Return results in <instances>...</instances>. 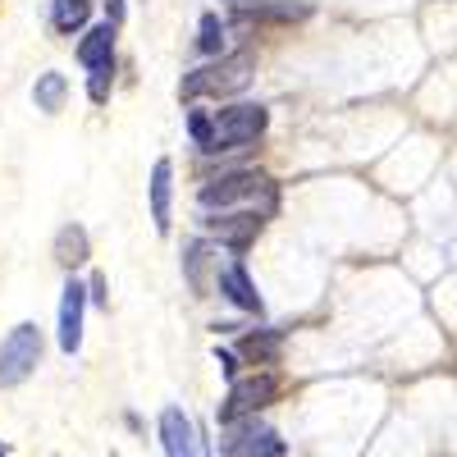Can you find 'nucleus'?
Wrapping results in <instances>:
<instances>
[{
  "label": "nucleus",
  "instance_id": "1",
  "mask_svg": "<svg viewBox=\"0 0 457 457\" xmlns=\"http://www.w3.org/2000/svg\"><path fill=\"white\" fill-rule=\"evenodd\" d=\"M270 124V110L265 105H252V101H238V105H224L215 114H202L193 110V120H187V133L193 142L206 151V156H220V151H234V146H247L265 133Z\"/></svg>",
  "mask_w": 457,
  "mask_h": 457
},
{
  "label": "nucleus",
  "instance_id": "2",
  "mask_svg": "<svg viewBox=\"0 0 457 457\" xmlns=\"http://www.w3.org/2000/svg\"><path fill=\"white\" fill-rule=\"evenodd\" d=\"M252 69H256V55L252 51H238V55H220L215 64L206 69H193L183 79V96L187 101H197V96H234L252 83Z\"/></svg>",
  "mask_w": 457,
  "mask_h": 457
},
{
  "label": "nucleus",
  "instance_id": "3",
  "mask_svg": "<svg viewBox=\"0 0 457 457\" xmlns=\"http://www.w3.org/2000/svg\"><path fill=\"white\" fill-rule=\"evenodd\" d=\"M42 366V329L37 325H14L0 343V389H14Z\"/></svg>",
  "mask_w": 457,
  "mask_h": 457
},
{
  "label": "nucleus",
  "instance_id": "4",
  "mask_svg": "<svg viewBox=\"0 0 457 457\" xmlns=\"http://www.w3.org/2000/svg\"><path fill=\"white\" fill-rule=\"evenodd\" d=\"M256 197H270L275 202V183L256 174V170H238V174H224V179H211L202 183V193H197V206L202 211H224V206H238V202H256Z\"/></svg>",
  "mask_w": 457,
  "mask_h": 457
},
{
  "label": "nucleus",
  "instance_id": "5",
  "mask_svg": "<svg viewBox=\"0 0 457 457\" xmlns=\"http://www.w3.org/2000/svg\"><path fill=\"white\" fill-rule=\"evenodd\" d=\"M279 398V379L270 370H261V375H247V379H234V389H228L224 407H220V421H243V416H256L265 411Z\"/></svg>",
  "mask_w": 457,
  "mask_h": 457
},
{
  "label": "nucleus",
  "instance_id": "6",
  "mask_svg": "<svg viewBox=\"0 0 457 457\" xmlns=\"http://www.w3.org/2000/svg\"><path fill=\"white\" fill-rule=\"evenodd\" d=\"M228 457H284V439L261 426L256 416H243V421H228V439H224Z\"/></svg>",
  "mask_w": 457,
  "mask_h": 457
},
{
  "label": "nucleus",
  "instance_id": "7",
  "mask_svg": "<svg viewBox=\"0 0 457 457\" xmlns=\"http://www.w3.org/2000/svg\"><path fill=\"white\" fill-rule=\"evenodd\" d=\"M202 224L211 228L224 247L243 252L247 243H256V234L265 228V215H261V211H234V215H206Z\"/></svg>",
  "mask_w": 457,
  "mask_h": 457
},
{
  "label": "nucleus",
  "instance_id": "8",
  "mask_svg": "<svg viewBox=\"0 0 457 457\" xmlns=\"http://www.w3.org/2000/svg\"><path fill=\"white\" fill-rule=\"evenodd\" d=\"M161 448H165V457H202L197 426L187 421L179 407H165L161 411Z\"/></svg>",
  "mask_w": 457,
  "mask_h": 457
},
{
  "label": "nucleus",
  "instance_id": "9",
  "mask_svg": "<svg viewBox=\"0 0 457 457\" xmlns=\"http://www.w3.org/2000/svg\"><path fill=\"white\" fill-rule=\"evenodd\" d=\"M83 307H87V288L79 279H69L64 297H60V348L64 353L83 348Z\"/></svg>",
  "mask_w": 457,
  "mask_h": 457
},
{
  "label": "nucleus",
  "instance_id": "10",
  "mask_svg": "<svg viewBox=\"0 0 457 457\" xmlns=\"http://www.w3.org/2000/svg\"><path fill=\"white\" fill-rule=\"evenodd\" d=\"M220 293L234 302V307H243V312H256V316L265 312V302H261V293L252 288L243 261H234V265H224V270H220Z\"/></svg>",
  "mask_w": 457,
  "mask_h": 457
},
{
  "label": "nucleus",
  "instance_id": "11",
  "mask_svg": "<svg viewBox=\"0 0 457 457\" xmlns=\"http://www.w3.org/2000/svg\"><path fill=\"white\" fill-rule=\"evenodd\" d=\"M174 165L156 161L151 170V220H156V234H170V197H174Z\"/></svg>",
  "mask_w": 457,
  "mask_h": 457
},
{
  "label": "nucleus",
  "instance_id": "12",
  "mask_svg": "<svg viewBox=\"0 0 457 457\" xmlns=\"http://www.w3.org/2000/svg\"><path fill=\"white\" fill-rule=\"evenodd\" d=\"M92 256V243H87V228L83 224H64L55 234V261L64 270H79V265Z\"/></svg>",
  "mask_w": 457,
  "mask_h": 457
},
{
  "label": "nucleus",
  "instance_id": "13",
  "mask_svg": "<svg viewBox=\"0 0 457 457\" xmlns=\"http://www.w3.org/2000/svg\"><path fill=\"white\" fill-rule=\"evenodd\" d=\"M79 60L87 64V69H96V64H110L114 60V23L105 19L101 28H92L83 42H79Z\"/></svg>",
  "mask_w": 457,
  "mask_h": 457
},
{
  "label": "nucleus",
  "instance_id": "14",
  "mask_svg": "<svg viewBox=\"0 0 457 457\" xmlns=\"http://www.w3.org/2000/svg\"><path fill=\"white\" fill-rule=\"evenodd\" d=\"M64 96H69V83H64V73H42L37 79V87H32V101H37V110H46V114H55L60 105H64Z\"/></svg>",
  "mask_w": 457,
  "mask_h": 457
},
{
  "label": "nucleus",
  "instance_id": "15",
  "mask_svg": "<svg viewBox=\"0 0 457 457\" xmlns=\"http://www.w3.org/2000/svg\"><path fill=\"white\" fill-rule=\"evenodd\" d=\"M87 14H92V0H55L51 23H55V32H83Z\"/></svg>",
  "mask_w": 457,
  "mask_h": 457
},
{
  "label": "nucleus",
  "instance_id": "16",
  "mask_svg": "<svg viewBox=\"0 0 457 457\" xmlns=\"http://www.w3.org/2000/svg\"><path fill=\"white\" fill-rule=\"evenodd\" d=\"M238 353L256 366V361H275L279 357V334H247L243 343H238Z\"/></svg>",
  "mask_w": 457,
  "mask_h": 457
},
{
  "label": "nucleus",
  "instance_id": "17",
  "mask_svg": "<svg viewBox=\"0 0 457 457\" xmlns=\"http://www.w3.org/2000/svg\"><path fill=\"white\" fill-rule=\"evenodd\" d=\"M197 51H202V55H220V51H224V23H220V14H202Z\"/></svg>",
  "mask_w": 457,
  "mask_h": 457
},
{
  "label": "nucleus",
  "instance_id": "18",
  "mask_svg": "<svg viewBox=\"0 0 457 457\" xmlns=\"http://www.w3.org/2000/svg\"><path fill=\"white\" fill-rule=\"evenodd\" d=\"M110 87H114V60L92 69V79H87V96H92L96 105H105V101H110Z\"/></svg>",
  "mask_w": 457,
  "mask_h": 457
},
{
  "label": "nucleus",
  "instance_id": "19",
  "mask_svg": "<svg viewBox=\"0 0 457 457\" xmlns=\"http://www.w3.org/2000/svg\"><path fill=\"white\" fill-rule=\"evenodd\" d=\"M87 297L96 302V307H105V302H110V297H105V279H101V275H92V284H87Z\"/></svg>",
  "mask_w": 457,
  "mask_h": 457
},
{
  "label": "nucleus",
  "instance_id": "20",
  "mask_svg": "<svg viewBox=\"0 0 457 457\" xmlns=\"http://www.w3.org/2000/svg\"><path fill=\"white\" fill-rule=\"evenodd\" d=\"M105 14H110V23H120L124 19V0H105Z\"/></svg>",
  "mask_w": 457,
  "mask_h": 457
},
{
  "label": "nucleus",
  "instance_id": "21",
  "mask_svg": "<svg viewBox=\"0 0 457 457\" xmlns=\"http://www.w3.org/2000/svg\"><path fill=\"white\" fill-rule=\"evenodd\" d=\"M0 457H5V444H0Z\"/></svg>",
  "mask_w": 457,
  "mask_h": 457
}]
</instances>
